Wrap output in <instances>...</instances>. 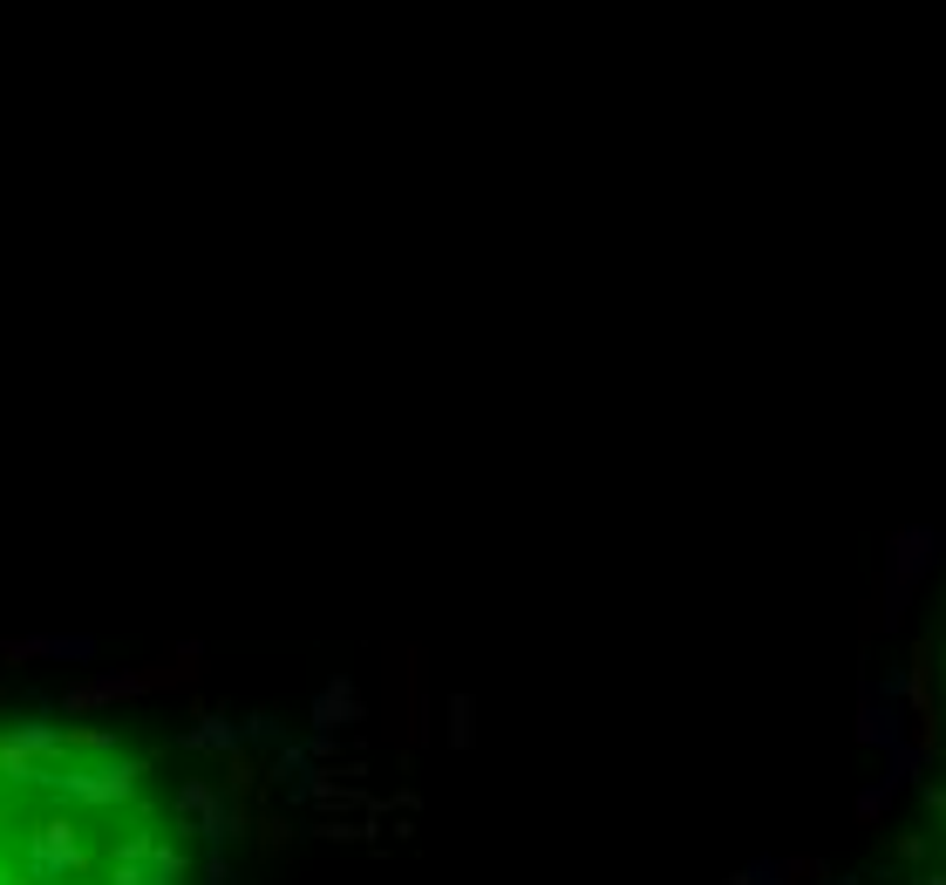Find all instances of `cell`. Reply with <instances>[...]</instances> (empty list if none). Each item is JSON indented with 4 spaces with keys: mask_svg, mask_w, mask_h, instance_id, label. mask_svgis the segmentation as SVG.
Here are the masks:
<instances>
[{
    "mask_svg": "<svg viewBox=\"0 0 946 885\" xmlns=\"http://www.w3.org/2000/svg\"><path fill=\"white\" fill-rule=\"evenodd\" d=\"M906 885H919V878H906Z\"/></svg>",
    "mask_w": 946,
    "mask_h": 885,
    "instance_id": "52a82bcc",
    "label": "cell"
},
{
    "mask_svg": "<svg viewBox=\"0 0 946 885\" xmlns=\"http://www.w3.org/2000/svg\"><path fill=\"white\" fill-rule=\"evenodd\" d=\"M919 885H946V872H919Z\"/></svg>",
    "mask_w": 946,
    "mask_h": 885,
    "instance_id": "5b68a950",
    "label": "cell"
},
{
    "mask_svg": "<svg viewBox=\"0 0 946 885\" xmlns=\"http://www.w3.org/2000/svg\"><path fill=\"white\" fill-rule=\"evenodd\" d=\"M837 885H865V878H837Z\"/></svg>",
    "mask_w": 946,
    "mask_h": 885,
    "instance_id": "8992f818",
    "label": "cell"
},
{
    "mask_svg": "<svg viewBox=\"0 0 946 885\" xmlns=\"http://www.w3.org/2000/svg\"><path fill=\"white\" fill-rule=\"evenodd\" d=\"M0 885H204V831L164 743L0 716Z\"/></svg>",
    "mask_w": 946,
    "mask_h": 885,
    "instance_id": "6da1fadb",
    "label": "cell"
},
{
    "mask_svg": "<svg viewBox=\"0 0 946 885\" xmlns=\"http://www.w3.org/2000/svg\"><path fill=\"white\" fill-rule=\"evenodd\" d=\"M939 531L933 524H912V531H899V539H892V586H885V627H899V614H906V599H912V586L919 579L933 572V559H939Z\"/></svg>",
    "mask_w": 946,
    "mask_h": 885,
    "instance_id": "7a4b0ae2",
    "label": "cell"
},
{
    "mask_svg": "<svg viewBox=\"0 0 946 885\" xmlns=\"http://www.w3.org/2000/svg\"><path fill=\"white\" fill-rule=\"evenodd\" d=\"M926 804H933V811H946V783H926Z\"/></svg>",
    "mask_w": 946,
    "mask_h": 885,
    "instance_id": "277c9868",
    "label": "cell"
},
{
    "mask_svg": "<svg viewBox=\"0 0 946 885\" xmlns=\"http://www.w3.org/2000/svg\"><path fill=\"white\" fill-rule=\"evenodd\" d=\"M892 791H899V776H879L872 791H858V804H852V811H858V824H865V831H872V824L885 818V804H892Z\"/></svg>",
    "mask_w": 946,
    "mask_h": 885,
    "instance_id": "3957f363",
    "label": "cell"
}]
</instances>
